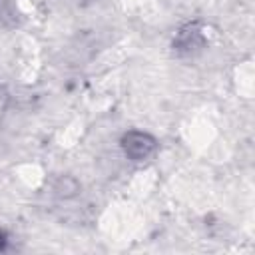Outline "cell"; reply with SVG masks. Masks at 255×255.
<instances>
[{"mask_svg":"<svg viewBox=\"0 0 255 255\" xmlns=\"http://www.w3.org/2000/svg\"><path fill=\"white\" fill-rule=\"evenodd\" d=\"M120 145H122L126 157L131 159V161H145L157 149L155 137L145 133V131H137V129H131V131L124 133Z\"/></svg>","mask_w":255,"mask_h":255,"instance_id":"1","label":"cell"},{"mask_svg":"<svg viewBox=\"0 0 255 255\" xmlns=\"http://www.w3.org/2000/svg\"><path fill=\"white\" fill-rule=\"evenodd\" d=\"M207 46V40L203 36V30L199 24H187L183 26L173 40V52L177 56H195Z\"/></svg>","mask_w":255,"mask_h":255,"instance_id":"2","label":"cell"},{"mask_svg":"<svg viewBox=\"0 0 255 255\" xmlns=\"http://www.w3.org/2000/svg\"><path fill=\"white\" fill-rule=\"evenodd\" d=\"M6 243H8V239H6V233L0 229V251H4V249H6Z\"/></svg>","mask_w":255,"mask_h":255,"instance_id":"3","label":"cell"}]
</instances>
